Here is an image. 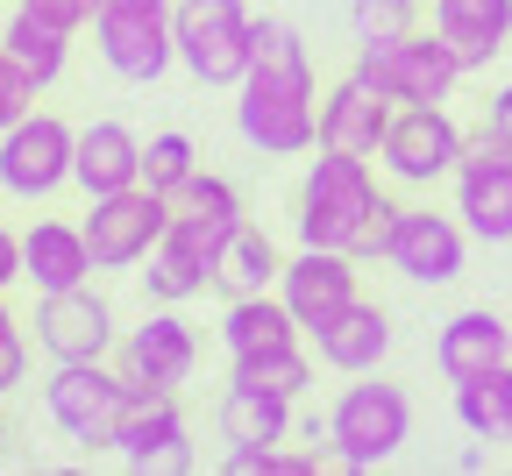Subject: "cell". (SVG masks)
<instances>
[{"label": "cell", "mask_w": 512, "mask_h": 476, "mask_svg": "<svg viewBox=\"0 0 512 476\" xmlns=\"http://www.w3.org/2000/svg\"><path fill=\"white\" fill-rule=\"evenodd\" d=\"M72 178H79L93 199H100V192H121V185H143V143H136L121 121H93V128H79Z\"/></svg>", "instance_id": "ffe728a7"}, {"label": "cell", "mask_w": 512, "mask_h": 476, "mask_svg": "<svg viewBox=\"0 0 512 476\" xmlns=\"http://www.w3.org/2000/svg\"><path fill=\"white\" fill-rule=\"evenodd\" d=\"M29 100H36V79L22 72V64H15V50L0 43V135H8V128L29 114Z\"/></svg>", "instance_id": "1f68e13d"}, {"label": "cell", "mask_w": 512, "mask_h": 476, "mask_svg": "<svg viewBox=\"0 0 512 476\" xmlns=\"http://www.w3.org/2000/svg\"><path fill=\"white\" fill-rule=\"evenodd\" d=\"M114 448L128 455V469H143V476H185L192 469L185 420H178L171 391H128V413H121Z\"/></svg>", "instance_id": "7c38bea8"}, {"label": "cell", "mask_w": 512, "mask_h": 476, "mask_svg": "<svg viewBox=\"0 0 512 476\" xmlns=\"http://www.w3.org/2000/svg\"><path fill=\"white\" fill-rule=\"evenodd\" d=\"M128 377H107L100 363H57V377L43 384V405L50 420L72 434L79 448H114L121 434V413H128Z\"/></svg>", "instance_id": "52a82bcc"}, {"label": "cell", "mask_w": 512, "mask_h": 476, "mask_svg": "<svg viewBox=\"0 0 512 476\" xmlns=\"http://www.w3.org/2000/svg\"><path fill=\"white\" fill-rule=\"evenodd\" d=\"M200 363V342H192V327L178 313H150L136 334L121 342V377L136 391H178Z\"/></svg>", "instance_id": "4fadbf2b"}, {"label": "cell", "mask_w": 512, "mask_h": 476, "mask_svg": "<svg viewBox=\"0 0 512 476\" xmlns=\"http://www.w3.org/2000/svg\"><path fill=\"white\" fill-rule=\"evenodd\" d=\"M434 363L448 384H470L498 363H512V327H498L491 313H456L441 327V342H434Z\"/></svg>", "instance_id": "d6986e66"}, {"label": "cell", "mask_w": 512, "mask_h": 476, "mask_svg": "<svg viewBox=\"0 0 512 476\" xmlns=\"http://www.w3.org/2000/svg\"><path fill=\"white\" fill-rule=\"evenodd\" d=\"M292 327H299V313H292L285 299H271V292L228 299V320H221L235 363H242V356H271V349H299V342H292Z\"/></svg>", "instance_id": "603a6c76"}, {"label": "cell", "mask_w": 512, "mask_h": 476, "mask_svg": "<svg viewBox=\"0 0 512 476\" xmlns=\"http://www.w3.org/2000/svg\"><path fill=\"white\" fill-rule=\"evenodd\" d=\"M392 235H399V207H392V199H377V214L363 221V235L349 242V256H392Z\"/></svg>", "instance_id": "836d02e7"}, {"label": "cell", "mask_w": 512, "mask_h": 476, "mask_svg": "<svg viewBox=\"0 0 512 476\" xmlns=\"http://www.w3.org/2000/svg\"><path fill=\"white\" fill-rule=\"evenodd\" d=\"M285 427H292V391L249 384V377L228 384V398H221V434H228L235 448H271V441H285Z\"/></svg>", "instance_id": "7402d4cb"}, {"label": "cell", "mask_w": 512, "mask_h": 476, "mask_svg": "<svg viewBox=\"0 0 512 476\" xmlns=\"http://www.w3.org/2000/svg\"><path fill=\"white\" fill-rule=\"evenodd\" d=\"M406 8H413V0H356V36L363 43L406 36Z\"/></svg>", "instance_id": "d6a6232c"}, {"label": "cell", "mask_w": 512, "mask_h": 476, "mask_svg": "<svg viewBox=\"0 0 512 476\" xmlns=\"http://www.w3.org/2000/svg\"><path fill=\"white\" fill-rule=\"evenodd\" d=\"M384 164H392L406 185H434L441 171L463 164V128L441 114V100H406L384 128Z\"/></svg>", "instance_id": "8fae6325"}, {"label": "cell", "mask_w": 512, "mask_h": 476, "mask_svg": "<svg viewBox=\"0 0 512 476\" xmlns=\"http://www.w3.org/2000/svg\"><path fill=\"white\" fill-rule=\"evenodd\" d=\"M72 157H79V135L57 114H22L0 135V185L22 192V199H43V192H57L72 178Z\"/></svg>", "instance_id": "9c48e42d"}, {"label": "cell", "mask_w": 512, "mask_h": 476, "mask_svg": "<svg viewBox=\"0 0 512 476\" xmlns=\"http://www.w3.org/2000/svg\"><path fill=\"white\" fill-rule=\"evenodd\" d=\"M392 263L420 285H448L463 278V228L441 221L427 207H399V235H392Z\"/></svg>", "instance_id": "2e32d148"}, {"label": "cell", "mask_w": 512, "mask_h": 476, "mask_svg": "<svg viewBox=\"0 0 512 476\" xmlns=\"http://www.w3.org/2000/svg\"><path fill=\"white\" fill-rule=\"evenodd\" d=\"M384 349H392V320H384L377 306H342L328 327H320V356H328L335 370H370Z\"/></svg>", "instance_id": "cb8c5ba5"}, {"label": "cell", "mask_w": 512, "mask_h": 476, "mask_svg": "<svg viewBox=\"0 0 512 476\" xmlns=\"http://www.w3.org/2000/svg\"><path fill=\"white\" fill-rule=\"evenodd\" d=\"M235 228H242V199H235L228 178L192 171V178L171 192V228H164V242L185 249V256H200L207 270L221 263V249L235 242Z\"/></svg>", "instance_id": "30bf717a"}, {"label": "cell", "mask_w": 512, "mask_h": 476, "mask_svg": "<svg viewBox=\"0 0 512 476\" xmlns=\"http://www.w3.org/2000/svg\"><path fill=\"white\" fill-rule=\"evenodd\" d=\"M86 270H100L86 228L36 221V228L22 235V278H29L36 292H79V285H86Z\"/></svg>", "instance_id": "ac0fdd59"}, {"label": "cell", "mask_w": 512, "mask_h": 476, "mask_svg": "<svg viewBox=\"0 0 512 476\" xmlns=\"http://www.w3.org/2000/svg\"><path fill=\"white\" fill-rule=\"evenodd\" d=\"M15 50V64L36 79V86H50L57 72H64V43H72V29L64 22H50V15H36V8H15V22H8V36H0Z\"/></svg>", "instance_id": "d4e9b609"}, {"label": "cell", "mask_w": 512, "mask_h": 476, "mask_svg": "<svg viewBox=\"0 0 512 476\" xmlns=\"http://www.w3.org/2000/svg\"><path fill=\"white\" fill-rule=\"evenodd\" d=\"M463 221L484 242H512V164L463 171Z\"/></svg>", "instance_id": "4316f807"}, {"label": "cell", "mask_w": 512, "mask_h": 476, "mask_svg": "<svg viewBox=\"0 0 512 476\" xmlns=\"http://www.w3.org/2000/svg\"><path fill=\"white\" fill-rule=\"evenodd\" d=\"M36 342L57 356V363H100V349L114 342L107 327V306L79 285V292H43V313H36Z\"/></svg>", "instance_id": "9a60e30c"}, {"label": "cell", "mask_w": 512, "mask_h": 476, "mask_svg": "<svg viewBox=\"0 0 512 476\" xmlns=\"http://www.w3.org/2000/svg\"><path fill=\"white\" fill-rule=\"evenodd\" d=\"M370 214H377V185H370V171H363L356 150H328L306 171V192H299V235H306V249H349Z\"/></svg>", "instance_id": "7a4b0ae2"}, {"label": "cell", "mask_w": 512, "mask_h": 476, "mask_svg": "<svg viewBox=\"0 0 512 476\" xmlns=\"http://www.w3.org/2000/svg\"><path fill=\"white\" fill-rule=\"evenodd\" d=\"M235 377H249V384H271V391H299V384H306V356H299V349L242 356V363H235Z\"/></svg>", "instance_id": "4dcf8cb0"}, {"label": "cell", "mask_w": 512, "mask_h": 476, "mask_svg": "<svg viewBox=\"0 0 512 476\" xmlns=\"http://www.w3.org/2000/svg\"><path fill=\"white\" fill-rule=\"evenodd\" d=\"M22 334H15V320H8V306H0V391H8V384H22Z\"/></svg>", "instance_id": "e575fe53"}, {"label": "cell", "mask_w": 512, "mask_h": 476, "mask_svg": "<svg viewBox=\"0 0 512 476\" xmlns=\"http://www.w3.org/2000/svg\"><path fill=\"white\" fill-rule=\"evenodd\" d=\"M15 278H22V242H15L8 228H0V292H8Z\"/></svg>", "instance_id": "8d00e7d4"}, {"label": "cell", "mask_w": 512, "mask_h": 476, "mask_svg": "<svg viewBox=\"0 0 512 476\" xmlns=\"http://www.w3.org/2000/svg\"><path fill=\"white\" fill-rule=\"evenodd\" d=\"M456 420L477 434V441H505L512 434V363L456 384Z\"/></svg>", "instance_id": "484cf974"}, {"label": "cell", "mask_w": 512, "mask_h": 476, "mask_svg": "<svg viewBox=\"0 0 512 476\" xmlns=\"http://www.w3.org/2000/svg\"><path fill=\"white\" fill-rule=\"evenodd\" d=\"M100 57L114 64L121 79H157L164 64L178 57V8L171 0H100Z\"/></svg>", "instance_id": "8992f818"}, {"label": "cell", "mask_w": 512, "mask_h": 476, "mask_svg": "<svg viewBox=\"0 0 512 476\" xmlns=\"http://www.w3.org/2000/svg\"><path fill=\"white\" fill-rule=\"evenodd\" d=\"M0 448H8V427H0Z\"/></svg>", "instance_id": "f35d334b"}, {"label": "cell", "mask_w": 512, "mask_h": 476, "mask_svg": "<svg viewBox=\"0 0 512 476\" xmlns=\"http://www.w3.org/2000/svg\"><path fill=\"white\" fill-rule=\"evenodd\" d=\"M384 128H392V100H384L370 79H342L335 93H328V107H320V150H356V157H370V150H384Z\"/></svg>", "instance_id": "e0dca14e"}, {"label": "cell", "mask_w": 512, "mask_h": 476, "mask_svg": "<svg viewBox=\"0 0 512 476\" xmlns=\"http://www.w3.org/2000/svg\"><path fill=\"white\" fill-rule=\"evenodd\" d=\"M192 171H200V164H192V135H178V128H164V135H150V150H143V185L150 192H178Z\"/></svg>", "instance_id": "f1b7e54d"}, {"label": "cell", "mask_w": 512, "mask_h": 476, "mask_svg": "<svg viewBox=\"0 0 512 476\" xmlns=\"http://www.w3.org/2000/svg\"><path fill=\"white\" fill-rule=\"evenodd\" d=\"M491 121H498V128H505V135H512V86H505V93H498V100H491Z\"/></svg>", "instance_id": "74e56055"}, {"label": "cell", "mask_w": 512, "mask_h": 476, "mask_svg": "<svg viewBox=\"0 0 512 476\" xmlns=\"http://www.w3.org/2000/svg\"><path fill=\"white\" fill-rule=\"evenodd\" d=\"M413 434V405L399 384H349L328 413V441L349 469H377L384 455H399Z\"/></svg>", "instance_id": "5b68a950"}, {"label": "cell", "mask_w": 512, "mask_h": 476, "mask_svg": "<svg viewBox=\"0 0 512 476\" xmlns=\"http://www.w3.org/2000/svg\"><path fill=\"white\" fill-rule=\"evenodd\" d=\"M434 29L456 43L463 72H477V64H491L512 36V0H434Z\"/></svg>", "instance_id": "44dd1931"}, {"label": "cell", "mask_w": 512, "mask_h": 476, "mask_svg": "<svg viewBox=\"0 0 512 476\" xmlns=\"http://www.w3.org/2000/svg\"><path fill=\"white\" fill-rule=\"evenodd\" d=\"M271 278H285L278 249L256 235V228H235V242H228V249H221V263H214V285H221L228 299H249V292H264Z\"/></svg>", "instance_id": "83f0119b"}, {"label": "cell", "mask_w": 512, "mask_h": 476, "mask_svg": "<svg viewBox=\"0 0 512 476\" xmlns=\"http://www.w3.org/2000/svg\"><path fill=\"white\" fill-rule=\"evenodd\" d=\"M178 57L200 86H242L256 57V22L242 0H178Z\"/></svg>", "instance_id": "3957f363"}, {"label": "cell", "mask_w": 512, "mask_h": 476, "mask_svg": "<svg viewBox=\"0 0 512 476\" xmlns=\"http://www.w3.org/2000/svg\"><path fill=\"white\" fill-rule=\"evenodd\" d=\"M356 79H370L384 100H448V86L463 79V57L441 29L434 36H384L356 50Z\"/></svg>", "instance_id": "277c9868"}, {"label": "cell", "mask_w": 512, "mask_h": 476, "mask_svg": "<svg viewBox=\"0 0 512 476\" xmlns=\"http://www.w3.org/2000/svg\"><path fill=\"white\" fill-rule=\"evenodd\" d=\"M22 8L50 15V22H64V29H79V22H93V15H100V0H22Z\"/></svg>", "instance_id": "d590c367"}, {"label": "cell", "mask_w": 512, "mask_h": 476, "mask_svg": "<svg viewBox=\"0 0 512 476\" xmlns=\"http://www.w3.org/2000/svg\"><path fill=\"white\" fill-rule=\"evenodd\" d=\"M207 278H214V270H207L200 256L157 242V256H150V292H157V299H192V292H207Z\"/></svg>", "instance_id": "f546056e"}, {"label": "cell", "mask_w": 512, "mask_h": 476, "mask_svg": "<svg viewBox=\"0 0 512 476\" xmlns=\"http://www.w3.org/2000/svg\"><path fill=\"white\" fill-rule=\"evenodd\" d=\"M285 306L299 313V327H328L342 306H356V270L349 249H306L299 263H285Z\"/></svg>", "instance_id": "5bb4252c"}, {"label": "cell", "mask_w": 512, "mask_h": 476, "mask_svg": "<svg viewBox=\"0 0 512 476\" xmlns=\"http://www.w3.org/2000/svg\"><path fill=\"white\" fill-rule=\"evenodd\" d=\"M171 228V199L150 192V185H121V192H100L93 199V221H86V242H93V263L100 270H121V263H143Z\"/></svg>", "instance_id": "ba28073f"}, {"label": "cell", "mask_w": 512, "mask_h": 476, "mask_svg": "<svg viewBox=\"0 0 512 476\" xmlns=\"http://www.w3.org/2000/svg\"><path fill=\"white\" fill-rule=\"evenodd\" d=\"M235 121L242 135L264 157H299L313 135H320V114H313V64H306V43L292 22H256V57H249V79H242V100H235Z\"/></svg>", "instance_id": "6da1fadb"}]
</instances>
